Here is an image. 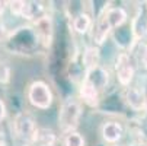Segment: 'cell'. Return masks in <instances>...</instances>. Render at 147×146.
<instances>
[{
	"mask_svg": "<svg viewBox=\"0 0 147 146\" xmlns=\"http://www.w3.org/2000/svg\"><path fill=\"white\" fill-rule=\"evenodd\" d=\"M60 143L63 146H86V137L79 130L60 134Z\"/></svg>",
	"mask_w": 147,
	"mask_h": 146,
	"instance_id": "obj_19",
	"label": "cell"
},
{
	"mask_svg": "<svg viewBox=\"0 0 147 146\" xmlns=\"http://www.w3.org/2000/svg\"><path fill=\"white\" fill-rule=\"evenodd\" d=\"M130 29H131V34H133V38H134L136 43H141V41L147 39V10H146V5L137 7V12L130 19Z\"/></svg>",
	"mask_w": 147,
	"mask_h": 146,
	"instance_id": "obj_11",
	"label": "cell"
},
{
	"mask_svg": "<svg viewBox=\"0 0 147 146\" xmlns=\"http://www.w3.org/2000/svg\"><path fill=\"white\" fill-rule=\"evenodd\" d=\"M9 29H7V26H6V24H5V20H3V18H0V43H6V39H7V37H9Z\"/></svg>",
	"mask_w": 147,
	"mask_h": 146,
	"instance_id": "obj_21",
	"label": "cell"
},
{
	"mask_svg": "<svg viewBox=\"0 0 147 146\" xmlns=\"http://www.w3.org/2000/svg\"><path fill=\"white\" fill-rule=\"evenodd\" d=\"M83 117V104L79 98L70 96L64 99L58 110V129L61 134L76 132Z\"/></svg>",
	"mask_w": 147,
	"mask_h": 146,
	"instance_id": "obj_2",
	"label": "cell"
},
{
	"mask_svg": "<svg viewBox=\"0 0 147 146\" xmlns=\"http://www.w3.org/2000/svg\"><path fill=\"white\" fill-rule=\"evenodd\" d=\"M7 9L16 18H22L28 22L34 24L35 20L42 18L48 13L47 6L42 2H34V0H13L7 2Z\"/></svg>",
	"mask_w": 147,
	"mask_h": 146,
	"instance_id": "obj_5",
	"label": "cell"
},
{
	"mask_svg": "<svg viewBox=\"0 0 147 146\" xmlns=\"http://www.w3.org/2000/svg\"><path fill=\"white\" fill-rule=\"evenodd\" d=\"M112 28L109 25V22L105 18V13L100 15L99 18L95 19V24H93V28L90 31V44L96 45V47H102L107 41L112 37Z\"/></svg>",
	"mask_w": 147,
	"mask_h": 146,
	"instance_id": "obj_10",
	"label": "cell"
},
{
	"mask_svg": "<svg viewBox=\"0 0 147 146\" xmlns=\"http://www.w3.org/2000/svg\"><path fill=\"white\" fill-rule=\"evenodd\" d=\"M5 47L12 54L18 56H32L41 47L38 37L32 28V25L19 26L18 29L12 31L5 43Z\"/></svg>",
	"mask_w": 147,
	"mask_h": 146,
	"instance_id": "obj_1",
	"label": "cell"
},
{
	"mask_svg": "<svg viewBox=\"0 0 147 146\" xmlns=\"http://www.w3.org/2000/svg\"><path fill=\"white\" fill-rule=\"evenodd\" d=\"M38 123L35 115L31 111H19L15 114L12 120V132L13 134L22 140L26 145H32V140L35 137V133L38 130Z\"/></svg>",
	"mask_w": 147,
	"mask_h": 146,
	"instance_id": "obj_4",
	"label": "cell"
},
{
	"mask_svg": "<svg viewBox=\"0 0 147 146\" xmlns=\"http://www.w3.org/2000/svg\"><path fill=\"white\" fill-rule=\"evenodd\" d=\"M6 9H7V2H0V18H3Z\"/></svg>",
	"mask_w": 147,
	"mask_h": 146,
	"instance_id": "obj_23",
	"label": "cell"
},
{
	"mask_svg": "<svg viewBox=\"0 0 147 146\" xmlns=\"http://www.w3.org/2000/svg\"><path fill=\"white\" fill-rule=\"evenodd\" d=\"M93 24H95L93 15L90 12H86V10H80L71 16L70 28L79 35H88V34H90Z\"/></svg>",
	"mask_w": 147,
	"mask_h": 146,
	"instance_id": "obj_13",
	"label": "cell"
},
{
	"mask_svg": "<svg viewBox=\"0 0 147 146\" xmlns=\"http://www.w3.org/2000/svg\"><path fill=\"white\" fill-rule=\"evenodd\" d=\"M128 53L131 54V57L134 60L137 70L147 72V41L136 43Z\"/></svg>",
	"mask_w": 147,
	"mask_h": 146,
	"instance_id": "obj_18",
	"label": "cell"
},
{
	"mask_svg": "<svg viewBox=\"0 0 147 146\" xmlns=\"http://www.w3.org/2000/svg\"><path fill=\"white\" fill-rule=\"evenodd\" d=\"M10 80V67L0 61V83H7Z\"/></svg>",
	"mask_w": 147,
	"mask_h": 146,
	"instance_id": "obj_20",
	"label": "cell"
},
{
	"mask_svg": "<svg viewBox=\"0 0 147 146\" xmlns=\"http://www.w3.org/2000/svg\"><path fill=\"white\" fill-rule=\"evenodd\" d=\"M105 18L109 22L112 31H117V29L125 26L130 19L127 9L122 6H109L107 9V12H105Z\"/></svg>",
	"mask_w": 147,
	"mask_h": 146,
	"instance_id": "obj_16",
	"label": "cell"
},
{
	"mask_svg": "<svg viewBox=\"0 0 147 146\" xmlns=\"http://www.w3.org/2000/svg\"><path fill=\"white\" fill-rule=\"evenodd\" d=\"M7 115V107H6V102L0 98V123H2Z\"/></svg>",
	"mask_w": 147,
	"mask_h": 146,
	"instance_id": "obj_22",
	"label": "cell"
},
{
	"mask_svg": "<svg viewBox=\"0 0 147 146\" xmlns=\"http://www.w3.org/2000/svg\"><path fill=\"white\" fill-rule=\"evenodd\" d=\"M144 5H146V10H147V2H146V3H144Z\"/></svg>",
	"mask_w": 147,
	"mask_h": 146,
	"instance_id": "obj_25",
	"label": "cell"
},
{
	"mask_svg": "<svg viewBox=\"0 0 147 146\" xmlns=\"http://www.w3.org/2000/svg\"><path fill=\"white\" fill-rule=\"evenodd\" d=\"M77 98L83 105H88L90 108H98L102 102V94L85 79H82V82L79 83Z\"/></svg>",
	"mask_w": 147,
	"mask_h": 146,
	"instance_id": "obj_12",
	"label": "cell"
},
{
	"mask_svg": "<svg viewBox=\"0 0 147 146\" xmlns=\"http://www.w3.org/2000/svg\"><path fill=\"white\" fill-rule=\"evenodd\" d=\"M114 72H115V77L119 83V86L122 89L128 88L130 85L134 83L137 67L128 51H121L117 54L115 63H114Z\"/></svg>",
	"mask_w": 147,
	"mask_h": 146,
	"instance_id": "obj_6",
	"label": "cell"
},
{
	"mask_svg": "<svg viewBox=\"0 0 147 146\" xmlns=\"http://www.w3.org/2000/svg\"><path fill=\"white\" fill-rule=\"evenodd\" d=\"M60 136L50 127H38L31 146H57Z\"/></svg>",
	"mask_w": 147,
	"mask_h": 146,
	"instance_id": "obj_17",
	"label": "cell"
},
{
	"mask_svg": "<svg viewBox=\"0 0 147 146\" xmlns=\"http://www.w3.org/2000/svg\"><path fill=\"white\" fill-rule=\"evenodd\" d=\"M32 28L38 37V41L41 47L50 48L54 43V19L53 15L48 12L42 18H39L38 20L32 24Z\"/></svg>",
	"mask_w": 147,
	"mask_h": 146,
	"instance_id": "obj_8",
	"label": "cell"
},
{
	"mask_svg": "<svg viewBox=\"0 0 147 146\" xmlns=\"http://www.w3.org/2000/svg\"><path fill=\"white\" fill-rule=\"evenodd\" d=\"M121 99L125 104V107L130 108L131 111L147 115V96L144 85L140 86L133 83L128 88H124L121 92Z\"/></svg>",
	"mask_w": 147,
	"mask_h": 146,
	"instance_id": "obj_7",
	"label": "cell"
},
{
	"mask_svg": "<svg viewBox=\"0 0 147 146\" xmlns=\"http://www.w3.org/2000/svg\"><path fill=\"white\" fill-rule=\"evenodd\" d=\"M125 136V126L118 120H107L100 126V137L107 145H118Z\"/></svg>",
	"mask_w": 147,
	"mask_h": 146,
	"instance_id": "obj_9",
	"label": "cell"
},
{
	"mask_svg": "<svg viewBox=\"0 0 147 146\" xmlns=\"http://www.w3.org/2000/svg\"><path fill=\"white\" fill-rule=\"evenodd\" d=\"M127 146H147V145H146V143H141V142H136V140H134V142L128 143Z\"/></svg>",
	"mask_w": 147,
	"mask_h": 146,
	"instance_id": "obj_24",
	"label": "cell"
},
{
	"mask_svg": "<svg viewBox=\"0 0 147 146\" xmlns=\"http://www.w3.org/2000/svg\"><path fill=\"white\" fill-rule=\"evenodd\" d=\"M26 99L35 110L47 111L54 104V92L45 80H34L26 89Z\"/></svg>",
	"mask_w": 147,
	"mask_h": 146,
	"instance_id": "obj_3",
	"label": "cell"
},
{
	"mask_svg": "<svg viewBox=\"0 0 147 146\" xmlns=\"http://www.w3.org/2000/svg\"><path fill=\"white\" fill-rule=\"evenodd\" d=\"M100 60H102L100 48L93 44L86 45L83 48V53L80 54V65H82V69L85 73L100 66Z\"/></svg>",
	"mask_w": 147,
	"mask_h": 146,
	"instance_id": "obj_14",
	"label": "cell"
},
{
	"mask_svg": "<svg viewBox=\"0 0 147 146\" xmlns=\"http://www.w3.org/2000/svg\"><path fill=\"white\" fill-rule=\"evenodd\" d=\"M83 79L88 80L90 85H93L100 94H103L107 91L108 85H109V72L107 67H103L102 65L98 66L96 69L90 70V72H86Z\"/></svg>",
	"mask_w": 147,
	"mask_h": 146,
	"instance_id": "obj_15",
	"label": "cell"
}]
</instances>
